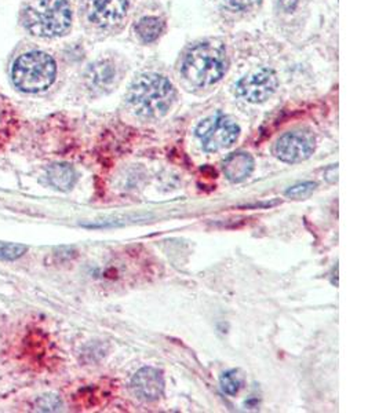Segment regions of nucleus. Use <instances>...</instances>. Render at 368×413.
Masks as SVG:
<instances>
[{"instance_id": "17", "label": "nucleus", "mask_w": 368, "mask_h": 413, "mask_svg": "<svg viewBox=\"0 0 368 413\" xmlns=\"http://www.w3.org/2000/svg\"><path fill=\"white\" fill-rule=\"evenodd\" d=\"M226 1H228L232 7L243 10V8H249V7L256 6L260 0H226Z\"/></svg>"}, {"instance_id": "5", "label": "nucleus", "mask_w": 368, "mask_h": 413, "mask_svg": "<svg viewBox=\"0 0 368 413\" xmlns=\"http://www.w3.org/2000/svg\"><path fill=\"white\" fill-rule=\"evenodd\" d=\"M239 134V126L221 113L206 119L196 128V135L201 141L203 149L210 153L232 146L237 141Z\"/></svg>"}, {"instance_id": "12", "label": "nucleus", "mask_w": 368, "mask_h": 413, "mask_svg": "<svg viewBox=\"0 0 368 413\" xmlns=\"http://www.w3.org/2000/svg\"><path fill=\"white\" fill-rule=\"evenodd\" d=\"M163 29H165V25L162 22V19H159L156 17H145V18L140 19V22L135 26L137 35L145 43L155 42L162 35Z\"/></svg>"}, {"instance_id": "14", "label": "nucleus", "mask_w": 368, "mask_h": 413, "mask_svg": "<svg viewBox=\"0 0 368 413\" xmlns=\"http://www.w3.org/2000/svg\"><path fill=\"white\" fill-rule=\"evenodd\" d=\"M316 187H317L316 182H312V180L302 182V183L288 187L284 194H285V197H288L291 200H306L315 193Z\"/></svg>"}, {"instance_id": "3", "label": "nucleus", "mask_w": 368, "mask_h": 413, "mask_svg": "<svg viewBox=\"0 0 368 413\" xmlns=\"http://www.w3.org/2000/svg\"><path fill=\"white\" fill-rule=\"evenodd\" d=\"M24 25L35 36L60 37L72 24V10L67 0H35L24 11Z\"/></svg>"}, {"instance_id": "13", "label": "nucleus", "mask_w": 368, "mask_h": 413, "mask_svg": "<svg viewBox=\"0 0 368 413\" xmlns=\"http://www.w3.org/2000/svg\"><path fill=\"white\" fill-rule=\"evenodd\" d=\"M221 389L228 396H236L240 393L244 385V375L239 369H229L224 372L219 378Z\"/></svg>"}, {"instance_id": "1", "label": "nucleus", "mask_w": 368, "mask_h": 413, "mask_svg": "<svg viewBox=\"0 0 368 413\" xmlns=\"http://www.w3.org/2000/svg\"><path fill=\"white\" fill-rule=\"evenodd\" d=\"M127 99L137 116L142 119H159L173 106L176 90L165 76L145 74L131 84Z\"/></svg>"}, {"instance_id": "7", "label": "nucleus", "mask_w": 368, "mask_h": 413, "mask_svg": "<svg viewBox=\"0 0 368 413\" xmlns=\"http://www.w3.org/2000/svg\"><path fill=\"white\" fill-rule=\"evenodd\" d=\"M276 88V74L267 68L254 71L236 84L237 95L250 103L265 102L275 94Z\"/></svg>"}, {"instance_id": "6", "label": "nucleus", "mask_w": 368, "mask_h": 413, "mask_svg": "<svg viewBox=\"0 0 368 413\" xmlns=\"http://www.w3.org/2000/svg\"><path fill=\"white\" fill-rule=\"evenodd\" d=\"M316 141L310 131L295 130L281 135L275 144L274 153L278 160L296 165L308 160L315 152Z\"/></svg>"}, {"instance_id": "2", "label": "nucleus", "mask_w": 368, "mask_h": 413, "mask_svg": "<svg viewBox=\"0 0 368 413\" xmlns=\"http://www.w3.org/2000/svg\"><path fill=\"white\" fill-rule=\"evenodd\" d=\"M228 65L226 51L221 43L203 42L185 56L183 75L196 87H210L222 79Z\"/></svg>"}, {"instance_id": "4", "label": "nucleus", "mask_w": 368, "mask_h": 413, "mask_svg": "<svg viewBox=\"0 0 368 413\" xmlns=\"http://www.w3.org/2000/svg\"><path fill=\"white\" fill-rule=\"evenodd\" d=\"M57 76V64L43 51H31L18 57L11 69L14 85L24 92H42Z\"/></svg>"}, {"instance_id": "10", "label": "nucleus", "mask_w": 368, "mask_h": 413, "mask_svg": "<svg viewBox=\"0 0 368 413\" xmlns=\"http://www.w3.org/2000/svg\"><path fill=\"white\" fill-rule=\"evenodd\" d=\"M254 167V159L249 153L237 152L228 156V159L224 162V174L228 180L240 183L251 176Z\"/></svg>"}, {"instance_id": "11", "label": "nucleus", "mask_w": 368, "mask_h": 413, "mask_svg": "<svg viewBox=\"0 0 368 413\" xmlns=\"http://www.w3.org/2000/svg\"><path fill=\"white\" fill-rule=\"evenodd\" d=\"M47 180L54 189L60 192H69L76 185L78 174L72 165L58 163L49 167Z\"/></svg>"}, {"instance_id": "16", "label": "nucleus", "mask_w": 368, "mask_h": 413, "mask_svg": "<svg viewBox=\"0 0 368 413\" xmlns=\"http://www.w3.org/2000/svg\"><path fill=\"white\" fill-rule=\"evenodd\" d=\"M92 83L94 84H97V85H105L106 83L110 82L112 79H113V69L112 68H109V67H103V65H101V67H95L94 68V71H92Z\"/></svg>"}, {"instance_id": "8", "label": "nucleus", "mask_w": 368, "mask_h": 413, "mask_svg": "<svg viewBox=\"0 0 368 413\" xmlns=\"http://www.w3.org/2000/svg\"><path fill=\"white\" fill-rule=\"evenodd\" d=\"M128 10L127 0H86L87 18L94 25L110 28L123 21Z\"/></svg>"}, {"instance_id": "15", "label": "nucleus", "mask_w": 368, "mask_h": 413, "mask_svg": "<svg viewBox=\"0 0 368 413\" xmlns=\"http://www.w3.org/2000/svg\"><path fill=\"white\" fill-rule=\"evenodd\" d=\"M26 246L14 243H0V259L1 260H15L26 252Z\"/></svg>"}, {"instance_id": "9", "label": "nucleus", "mask_w": 368, "mask_h": 413, "mask_svg": "<svg viewBox=\"0 0 368 413\" xmlns=\"http://www.w3.org/2000/svg\"><path fill=\"white\" fill-rule=\"evenodd\" d=\"M131 390L141 401L155 403L160 400L165 393V376L162 371L152 366L141 368L131 379Z\"/></svg>"}]
</instances>
